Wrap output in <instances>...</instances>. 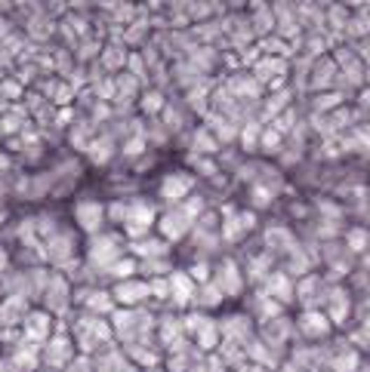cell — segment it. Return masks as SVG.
Segmentation results:
<instances>
[{"instance_id":"2","label":"cell","mask_w":370,"mask_h":372,"mask_svg":"<svg viewBox=\"0 0 370 372\" xmlns=\"http://www.w3.org/2000/svg\"><path fill=\"white\" fill-rule=\"evenodd\" d=\"M41 357L46 366L53 369H65L71 366V357H74V338H59L56 332H53V338L46 345H41Z\"/></svg>"},{"instance_id":"11","label":"cell","mask_w":370,"mask_h":372,"mask_svg":"<svg viewBox=\"0 0 370 372\" xmlns=\"http://www.w3.org/2000/svg\"><path fill=\"white\" fill-rule=\"evenodd\" d=\"M83 305H87V311H92L96 317H105L114 311V299L111 292H90L87 299H83Z\"/></svg>"},{"instance_id":"12","label":"cell","mask_w":370,"mask_h":372,"mask_svg":"<svg viewBox=\"0 0 370 372\" xmlns=\"http://www.w3.org/2000/svg\"><path fill=\"white\" fill-rule=\"evenodd\" d=\"M189 179H185L182 173H176V176H170V179L160 185V197H167V200H182L185 197V191H189Z\"/></svg>"},{"instance_id":"13","label":"cell","mask_w":370,"mask_h":372,"mask_svg":"<svg viewBox=\"0 0 370 372\" xmlns=\"http://www.w3.org/2000/svg\"><path fill=\"white\" fill-rule=\"evenodd\" d=\"M164 252H167V240H139V243H133V255H142L145 262L160 259Z\"/></svg>"},{"instance_id":"9","label":"cell","mask_w":370,"mask_h":372,"mask_svg":"<svg viewBox=\"0 0 370 372\" xmlns=\"http://www.w3.org/2000/svg\"><path fill=\"white\" fill-rule=\"evenodd\" d=\"M189 222L191 219L182 213V209L179 213H167L164 219H160V234H164V240H179L185 231H189Z\"/></svg>"},{"instance_id":"3","label":"cell","mask_w":370,"mask_h":372,"mask_svg":"<svg viewBox=\"0 0 370 372\" xmlns=\"http://www.w3.org/2000/svg\"><path fill=\"white\" fill-rule=\"evenodd\" d=\"M111 299L118 301V305H123V308H136V305H142L145 299H151V289H149V283H145V280L136 283V277H133V280H121L118 286H114Z\"/></svg>"},{"instance_id":"7","label":"cell","mask_w":370,"mask_h":372,"mask_svg":"<svg viewBox=\"0 0 370 372\" xmlns=\"http://www.w3.org/2000/svg\"><path fill=\"white\" fill-rule=\"evenodd\" d=\"M299 329H303L306 338H327L330 332H334V323H330V317H324L318 311H308L303 314V320H299Z\"/></svg>"},{"instance_id":"14","label":"cell","mask_w":370,"mask_h":372,"mask_svg":"<svg viewBox=\"0 0 370 372\" xmlns=\"http://www.w3.org/2000/svg\"><path fill=\"white\" fill-rule=\"evenodd\" d=\"M108 271V277H114V280H133V277H136V262L133 259H118V262H114V265H108L105 268Z\"/></svg>"},{"instance_id":"4","label":"cell","mask_w":370,"mask_h":372,"mask_svg":"<svg viewBox=\"0 0 370 372\" xmlns=\"http://www.w3.org/2000/svg\"><path fill=\"white\" fill-rule=\"evenodd\" d=\"M77 224H81L87 234H99L105 224V206L96 203V200H87V203H77Z\"/></svg>"},{"instance_id":"5","label":"cell","mask_w":370,"mask_h":372,"mask_svg":"<svg viewBox=\"0 0 370 372\" xmlns=\"http://www.w3.org/2000/svg\"><path fill=\"white\" fill-rule=\"evenodd\" d=\"M90 259L96 262V265H114V262L121 259V243L114 237H96L92 240V250H90Z\"/></svg>"},{"instance_id":"16","label":"cell","mask_w":370,"mask_h":372,"mask_svg":"<svg viewBox=\"0 0 370 372\" xmlns=\"http://www.w3.org/2000/svg\"><path fill=\"white\" fill-rule=\"evenodd\" d=\"M349 243H352V250H355V252H364V246H367V234H364V231H361V234H358V231H352Z\"/></svg>"},{"instance_id":"8","label":"cell","mask_w":370,"mask_h":372,"mask_svg":"<svg viewBox=\"0 0 370 372\" xmlns=\"http://www.w3.org/2000/svg\"><path fill=\"white\" fill-rule=\"evenodd\" d=\"M195 289L198 286L191 283V277L189 274H170V299L176 301V305H189L191 299H195Z\"/></svg>"},{"instance_id":"6","label":"cell","mask_w":370,"mask_h":372,"mask_svg":"<svg viewBox=\"0 0 370 372\" xmlns=\"http://www.w3.org/2000/svg\"><path fill=\"white\" fill-rule=\"evenodd\" d=\"M53 332L56 329L50 327V317L46 314H28L25 317V338L31 345H46L53 338Z\"/></svg>"},{"instance_id":"1","label":"cell","mask_w":370,"mask_h":372,"mask_svg":"<svg viewBox=\"0 0 370 372\" xmlns=\"http://www.w3.org/2000/svg\"><path fill=\"white\" fill-rule=\"evenodd\" d=\"M151 224H154V206L142 203V200H136V203H130V206H127V219H123V231H127L130 237L142 240V237L151 231Z\"/></svg>"},{"instance_id":"15","label":"cell","mask_w":370,"mask_h":372,"mask_svg":"<svg viewBox=\"0 0 370 372\" xmlns=\"http://www.w3.org/2000/svg\"><path fill=\"white\" fill-rule=\"evenodd\" d=\"M90 157L96 160V164H105V160H108V138H102V142L92 145V148H90Z\"/></svg>"},{"instance_id":"10","label":"cell","mask_w":370,"mask_h":372,"mask_svg":"<svg viewBox=\"0 0 370 372\" xmlns=\"http://www.w3.org/2000/svg\"><path fill=\"white\" fill-rule=\"evenodd\" d=\"M216 286L222 289V296H238V292H241V271L231 265V262H226L219 277H216Z\"/></svg>"}]
</instances>
